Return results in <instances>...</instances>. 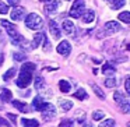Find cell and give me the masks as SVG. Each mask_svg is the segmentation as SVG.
<instances>
[{"mask_svg": "<svg viewBox=\"0 0 130 127\" xmlns=\"http://www.w3.org/2000/svg\"><path fill=\"white\" fill-rule=\"evenodd\" d=\"M2 63H3V56L0 55V66H2Z\"/></svg>", "mask_w": 130, "mask_h": 127, "instance_id": "obj_38", "label": "cell"}, {"mask_svg": "<svg viewBox=\"0 0 130 127\" xmlns=\"http://www.w3.org/2000/svg\"><path fill=\"white\" fill-rule=\"evenodd\" d=\"M84 11H85V2L84 0H74L73 6L70 9V17L80 18Z\"/></svg>", "mask_w": 130, "mask_h": 127, "instance_id": "obj_4", "label": "cell"}, {"mask_svg": "<svg viewBox=\"0 0 130 127\" xmlns=\"http://www.w3.org/2000/svg\"><path fill=\"white\" fill-rule=\"evenodd\" d=\"M0 24L6 28V31H7V35H9L10 38H14V37H17L18 35V31H17V28H15V25H13L11 23H9V21H6V20H2L0 21Z\"/></svg>", "mask_w": 130, "mask_h": 127, "instance_id": "obj_6", "label": "cell"}, {"mask_svg": "<svg viewBox=\"0 0 130 127\" xmlns=\"http://www.w3.org/2000/svg\"><path fill=\"white\" fill-rule=\"evenodd\" d=\"M13 56H14V60H17V62H23V60H25V55L24 53H17V52H15Z\"/></svg>", "mask_w": 130, "mask_h": 127, "instance_id": "obj_32", "label": "cell"}, {"mask_svg": "<svg viewBox=\"0 0 130 127\" xmlns=\"http://www.w3.org/2000/svg\"><path fill=\"white\" fill-rule=\"evenodd\" d=\"M124 88H126V92L130 94V78H129V77H127L126 81H124Z\"/></svg>", "mask_w": 130, "mask_h": 127, "instance_id": "obj_34", "label": "cell"}, {"mask_svg": "<svg viewBox=\"0 0 130 127\" xmlns=\"http://www.w3.org/2000/svg\"><path fill=\"white\" fill-rule=\"evenodd\" d=\"M105 85H106L108 88H115L116 85H118V81H116L115 77H108V78L105 80Z\"/></svg>", "mask_w": 130, "mask_h": 127, "instance_id": "obj_25", "label": "cell"}, {"mask_svg": "<svg viewBox=\"0 0 130 127\" xmlns=\"http://www.w3.org/2000/svg\"><path fill=\"white\" fill-rule=\"evenodd\" d=\"M55 116H56V109H55V106L52 103H49L48 107L42 112V119L45 121H49V120H52Z\"/></svg>", "mask_w": 130, "mask_h": 127, "instance_id": "obj_9", "label": "cell"}, {"mask_svg": "<svg viewBox=\"0 0 130 127\" xmlns=\"http://www.w3.org/2000/svg\"><path fill=\"white\" fill-rule=\"evenodd\" d=\"M42 25H43V20L38 14H35V13H31V14H28L25 17V27L27 28L38 31V29L42 28Z\"/></svg>", "mask_w": 130, "mask_h": 127, "instance_id": "obj_2", "label": "cell"}, {"mask_svg": "<svg viewBox=\"0 0 130 127\" xmlns=\"http://www.w3.org/2000/svg\"><path fill=\"white\" fill-rule=\"evenodd\" d=\"M113 98H115V102L119 105V107H120L122 112H123V113H129L130 102H129V99H127L126 96L120 92V91H116V92L113 94Z\"/></svg>", "mask_w": 130, "mask_h": 127, "instance_id": "obj_3", "label": "cell"}, {"mask_svg": "<svg viewBox=\"0 0 130 127\" xmlns=\"http://www.w3.org/2000/svg\"><path fill=\"white\" fill-rule=\"evenodd\" d=\"M13 106H14L15 109H18L21 113H27V112L29 110V106H28V105H27L25 102L18 101V99H17V101H13Z\"/></svg>", "mask_w": 130, "mask_h": 127, "instance_id": "obj_14", "label": "cell"}, {"mask_svg": "<svg viewBox=\"0 0 130 127\" xmlns=\"http://www.w3.org/2000/svg\"><path fill=\"white\" fill-rule=\"evenodd\" d=\"M57 9H59V2H57V0H52V2H49V3L45 6L43 11H45L46 15H53Z\"/></svg>", "mask_w": 130, "mask_h": 127, "instance_id": "obj_11", "label": "cell"}, {"mask_svg": "<svg viewBox=\"0 0 130 127\" xmlns=\"http://www.w3.org/2000/svg\"><path fill=\"white\" fill-rule=\"evenodd\" d=\"M56 50H57V53L62 55V56H69L70 52H71V46H70V43H69L67 41H62V42L57 45Z\"/></svg>", "mask_w": 130, "mask_h": 127, "instance_id": "obj_8", "label": "cell"}, {"mask_svg": "<svg viewBox=\"0 0 130 127\" xmlns=\"http://www.w3.org/2000/svg\"><path fill=\"white\" fill-rule=\"evenodd\" d=\"M66 2H69V0H66Z\"/></svg>", "mask_w": 130, "mask_h": 127, "instance_id": "obj_41", "label": "cell"}, {"mask_svg": "<svg viewBox=\"0 0 130 127\" xmlns=\"http://www.w3.org/2000/svg\"><path fill=\"white\" fill-rule=\"evenodd\" d=\"M21 124L24 127H38L39 121L35 120V119H21Z\"/></svg>", "mask_w": 130, "mask_h": 127, "instance_id": "obj_18", "label": "cell"}, {"mask_svg": "<svg viewBox=\"0 0 130 127\" xmlns=\"http://www.w3.org/2000/svg\"><path fill=\"white\" fill-rule=\"evenodd\" d=\"M7 2H9L10 6H15V7H17L18 3H20V0H7Z\"/></svg>", "mask_w": 130, "mask_h": 127, "instance_id": "obj_35", "label": "cell"}, {"mask_svg": "<svg viewBox=\"0 0 130 127\" xmlns=\"http://www.w3.org/2000/svg\"><path fill=\"white\" fill-rule=\"evenodd\" d=\"M41 2H51V0H41Z\"/></svg>", "mask_w": 130, "mask_h": 127, "instance_id": "obj_40", "label": "cell"}, {"mask_svg": "<svg viewBox=\"0 0 130 127\" xmlns=\"http://www.w3.org/2000/svg\"><path fill=\"white\" fill-rule=\"evenodd\" d=\"M49 31H51V34L53 35L56 39L60 38V29H59V27H57L56 21H51V23H49Z\"/></svg>", "mask_w": 130, "mask_h": 127, "instance_id": "obj_16", "label": "cell"}, {"mask_svg": "<svg viewBox=\"0 0 130 127\" xmlns=\"http://www.w3.org/2000/svg\"><path fill=\"white\" fill-rule=\"evenodd\" d=\"M62 28H63V31H64L67 35H70V37H74V35H76V27H74V24L71 23L70 20H64V21H63Z\"/></svg>", "mask_w": 130, "mask_h": 127, "instance_id": "obj_12", "label": "cell"}, {"mask_svg": "<svg viewBox=\"0 0 130 127\" xmlns=\"http://www.w3.org/2000/svg\"><path fill=\"white\" fill-rule=\"evenodd\" d=\"M104 116H105V113L102 112V110H96V112H94V115H92V119L94 120H101V119H104Z\"/></svg>", "mask_w": 130, "mask_h": 127, "instance_id": "obj_31", "label": "cell"}, {"mask_svg": "<svg viewBox=\"0 0 130 127\" xmlns=\"http://www.w3.org/2000/svg\"><path fill=\"white\" fill-rule=\"evenodd\" d=\"M24 15H25V9L17 6V7H14L13 11H11V20L13 21H20L24 18Z\"/></svg>", "mask_w": 130, "mask_h": 127, "instance_id": "obj_10", "label": "cell"}, {"mask_svg": "<svg viewBox=\"0 0 130 127\" xmlns=\"http://www.w3.org/2000/svg\"><path fill=\"white\" fill-rule=\"evenodd\" d=\"M11 96H13L11 91L7 89V88H3V89H2V95H0V101L2 102H9V101H11Z\"/></svg>", "mask_w": 130, "mask_h": 127, "instance_id": "obj_19", "label": "cell"}, {"mask_svg": "<svg viewBox=\"0 0 130 127\" xmlns=\"http://www.w3.org/2000/svg\"><path fill=\"white\" fill-rule=\"evenodd\" d=\"M59 127H74V121L73 120H69V119H64V120L60 121V126Z\"/></svg>", "mask_w": 130, "mask_h": 127, "instance_id": "obj_30", "label": "cell"}, {"mask_svg": "<svg viewBox=\"0 0 130 127\" xmlns=\"http://www.w3.org/2000/svg\"><path fill=\"white\" fill-rule=\"evenodd\" d=\"M35 70V64L34 63H24L23 67H21V71H20V76H18L17 81H15V84H17L18 88H25L29 85V82L32 81V71Z\"/></svg>", "mask_w": 130, "mask_h": 127, "instance_id": "obj_1", "label": "cell"}, {"mask_svg": "<svg viewBox=\"0 0 130 127\" xmlns=\"http://www.w3.org/2000/svg\"><path fill=\"white\" fill-rule=\"evenodd\" d=\"M15 73H17V70H15L14 67L9 68V71H6V73H4V76H3V80H4V81H9L10 78H13V77L15 76Z\"/></svg>", "mask_w": 130, "mask_h": 127, "instance_id": "obj_23", "label": "cell"}, {"mask_svg": "<svg viewBox=\"0 0 130 127\" xmlns=\"http://www.w3.org/2000/svg\"><path fill=\"white\" fill-rule=\"evenodd\" d=\"M106 2L110 4V7H112L113 10L122 9V7L124 6V3H126V0H106Z\"/></svg>", "mask_w": 130, "mask_h": 127, "instance_id": "obj_20", "label": "cell"}, {"mask_svg": "<svg viewBox=\"0 0 130 127\" xmlns=\"http://www.w3.org/2000/svg\"><path fill=\"white\" fill-rule=\"evenodd\" d=\"M48 102H45L43 101V98L42 96H37V98H34V102H32V106H34V109L35 110H38V112H41L42 113L43 110L48 107Z\"/></svg>", "mask_w": 130, "mask_h": 127, "instance_id": "obj_7", "label": "cell"}, {"mask_svg": "<svg viewBox=\"0 0 130 127\" xmlns=\"http://www.w3.org/2000/svg\"><path fill=\"white\" fill-rule=\"evenodd\" d=\"M81 17H83L81 20H83L84 24H90V23H92V21L95 20V13H94L92 10H87V11L83 13Z\"/></svg>", "mask_w": 130, "mask_h": 127, "instance_id": "obj_13", "label": "cell"}, {"mask_svg": "<svg viewBox=\"0 0 130 127\" xmlns=\"http://www.w3.org/2000/svg\"><path fill=\"white\" fill-rule=\"evenodd\" d=\"M91 87H92V89H94V92H95V95L98 96V98H101V99H105V92L101 89V88L98 87V85H95V84H91Z\"/></svg>", "mask_w": 130, "mask_h": 127, "instance_id": "obj_24", "label": "cell"}, {"mask_svg": "<svg viewBox=\"0 0 130 127\" xmlns=\"http://www.w3.org/2000/svg\"><path fill=\"white\" fill-rule=\"evenodd\" d=\"M43 41H45V35H43L42 32H41V34H37V35L34 37V41H32V43L29 45V48H31V49L38 48V46H39L41 43L43 42Z\"/></svg>", "mask_w": 130, "mask_h": 127, "instance_id": "obj_15", "label": "cell"}, {"mask_svg": "<svg viewBox=\"0 0 130 127\" xmlns=\"http://www.w3.org/2000/svg\"><path fill=\"white\" fill-rule=\"evenodd\" d=\"M7 11H9V6H6L3 2H0V14H7Z\"/></svg>", "mask_w": 130, "mask_h": 127, "instance_id": "obj_33", "label": "cell"}, {"mask_svg": "<svg viewBox=\"0 0 130 127\" xmlns=\"http://www.w3.org/2000/svg\"><path fill=\"white\" fill-rule=\"evenodd\" d=\"M83 127H92V126H91V124H87V123H85V124H84V126H83Z\"/></svg>", "mask_w": 130, "mask_h": 127, "instance_id": "obj_39", "label": "cell"}, {"mask_svg": "<svg viewBox=\"0 0 130 127\" xmlns=\"http://www.w3.org/2000/svg\"><path fill=\"white\" fill-rule=\"evenodd\" d=\"M120 29H122V27H120L119 23H116V21H108V23L105 24V27H104V31H105L104 35L116 34V32H119Z\"/></svg>", "mask_w": 130, "mask_h": 127, "instance_id": "obj_5", "label": "cell"}, {"mask_svg": "<svg viewBox=\"0 0 130 127\" xmlns=\"http://www.w3.org/2000/svg\"><path fill=\"white\" fill-rule=\"evenodd\" d=\"M59 106L63 112H69L73 107V102L67 101V99H59Z\"/></svg>", "mask_w": 130, "mask_h": 127, "instance_id": "obj_17", "label": "cell"}, {"mask_svg": "<svg viewBox=\"0 0 130 127\" xmlns=\"http://www.w3.org/2000/svg\"><path fill=\"white\" fill-rule=\"evenodd\" d=\"M102 73L106 74V76H110V74H115L116 73V68L113 67L110 63H105L104 67H102Z\"/></svg>", "mask_w": 130, "mask_h": 127, "instance_id": "obj_21", "label": "cell"}, {"mask_svg": "<svg viewBox=\"0 0 130 127\" xmlns=\"http://www.w3.org/2000/svg\"><path fill=\"white\" fill-rule=\"evenodd\" d=\"M59 88H60V91L64 92V94L70 92V84H69L67 80H60L59 81Z\"/></svg>", "mask_w": 130, "mask_h": 127, "instance_id": "obj_22", "label": "cell"}, {"mask_svg": "<svg viewBox=\"0 0 130 127\" xmlns=\"http://www.w3.org/2000/svg\"><path fill=\"white\" fill-rule=\"evenodd\" d=\"M43 87H45V81H43V78L41 76H38L37 78H35V88H37V89H42Z\"/></svg>", "mask_w": 130, "mask_h": 127, "instance_id": "obj_28", "label": "cell"}, {"mask_svg": "<svg viewBox=\"0 0 130 127\" xmlns=\"http://www.w3.org/2000/svg\"><path fill=\"white\" fill-rule=\"evenodd\" d=\"M7 117H9V119H10V120H11V121H13V123H14V124H15V120H17V117H15V116H14V115H13V113H7Z\"/></svg>", "mask_w": 130, "mask_h": 127, "instance_id": "obj_36", "label": "cell"}, {"mask_svg": "<svg viewBox=\"0 0 130 127\" xmlns=\"http://www.w3.org/2000/svg\"><path fill=\"white\" fill-rule=\"evenodd\" d=\"M74 98H77V99H87L88 98V95H87V92H85L84 89H78V91H76L74 92Z\"/></svg>", "mask_w": 130, "mask_h": 127, "instance_id": "obj_26", "label": "cell"}, {"mask_svg": "<svg viewBox=\"0 0 130 127\" xmlns=\"http://www.w3.org/2000/svg\"><path fill=\"white\" fill-rule=\"evenodd\" d=\"M0 127H9V123L2 117H0Z\"/></svg>", "mask_w": 130, "mask_h": 127, "instance_id": "obj_37", "label": "cell"}, {"mask_svg": "<svg viewBox=\"0 0 130 127\" xmlns=\"http://www.w3.org/2000/svg\"><path fill=\"white\" fill-rule=\"evenodd\" d=\"M119 20L123 21V23H126V24H129L130 23V13L129 11L120 13V14H119Z\"/></svg>", "mask_w": 130, "mask_h": 127, "instance_id": "obj_27", "label": "cell"}, {"mask_svg": "<svg viewBox=\"0 0 130 127\" xmlns=\"http://www.w3.org/2000/svg\"><path fill=\"white\" fill-rule=\"evenodd\" d=\"M99 127H115V120L113 119H108V120L102 121L99 124Z\"/></svg>", "mask_w": 130, "mask_h": 127, "instance_id": "obj_29", "label": "cell"}]
</instances>
